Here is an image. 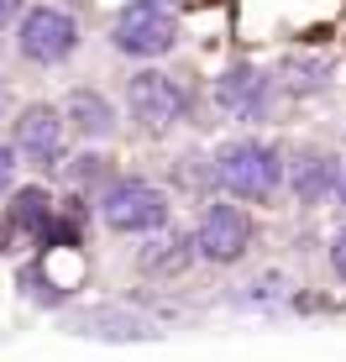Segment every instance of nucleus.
I'll return each mask as SVG.
<instances>
[{
    "instance_id": "obj_1",
    "label": "nucleus",
    "mask_w": 346,
    "mask_h": 362,
    "mask_svg": "<svg viewBox=\"0 0 346 362\" xmlns=\"http://www.w3.org/2000/svg\"><path fill=\"white\" fill-rule=\"evenodd\" d=\"M278 173H283V163L268 142H231L215 158V184L237 199H268L278 189Z\"/></svg>"
},
{
    "instance_id": "obj_2",
    "label": "nucleus",
    "mask_w": 346,
    "mask_h": 362,
    "mask_svg": "<svg viewBox=\"0 0 346 362\" xmlns=\"http://www.w3.org/2000/svg\"><path fill=\"white\" fill-rule=\"evenodd\" d=\"M173 37H179V21H173V11L157 6V0H137V6H126L116 16V27H110V42H116L121 53H131V58L168 53Z\"/></svg>"
},
{
    "instance_id": "obj_3",
    "label": "nucleus",
    "mask_w": 346,
    "mask_h": 362,
    "mask_svg": "<svg viewBox=\"0 0 346 362\" xmlns=\"http://www.w3.org/2000/svg\"><path fill=\"white\" fill-rule=\"evenodd\" d=\"M16 47H21V58H32V64H64L73 47H79V27H73L68 11L37 6V11H27V21H21Z\"/></svg>"
},
{
    "instance_id": "obj_4",
    "label": "nucleus",
    "mask_w": 346,
    "mask_h": 362,
    "mask_svg": "<svg viewBox=\"0 0 346 362\" xmlns=\"http://www.w3.org/2000/svg\"><path fill=\"white\" fill-rule=\"evenodd\" d=\"M100 216H105V226L110 231H126V236H137V231H157L168 221V199L153 189V184H116L105 199H100Z\"/></svg>"
},
{
    "instance_id": "obj_5",
    "label": "nucleus",
    "mask_w": 346,
    "mask_h": 362,
    "mask_svg": "<svg viewBox=\"0 0 346 362\" xmlns=\"http://www.w3.org/2000/svg\"><path fill=\"white\" fill-rule=\"evenodd\" d=\"M126 100H131V116H137L147 132H168L173 121L184 116V90L168 79V74H157V69H147V74H131V84H126Z\"/></svg>"
},
{
    "instance_id": "obj_6",
    "label": "nucleus",
    "mask_w": 346,
    "mask_h": 362,
    "mask_svg": "<svg viewBox=\"0 0 346 362\" xmlns=\"http://www.w3.org/2000/svg\"><path fill=\"white\" fill-rule=\"evenodd\" d=\"M194 247H200V257H210V263H237L246 247H252V221H246V210L210 205L200 231H194Z\"/></svg>"
},
{
    "instance_id": "obj_7",
    "label": "nucleus",
    "mask_w": 346,
    "mask_h": 362,
    "mask_svg": "<svg viewBox=\"0 0 346 362\" xmlns=\"http://www.w3.org/2000/svg\"><path fill=\"white\" fill-rule=\"evenodd\" d=\"M16 147L32 158V163H58L64 158V116H58L53 105H32V110H21V121H16Z\"/></svg>"
},
{
    "instance_id": "obj_8",
    "label": "nucleus",
    "mask_w": 346,
    "mask_h": 362,
    "mask_svg": "<svg viewBox=\"0 0 346 362\" xmlns=\"http://www.w3.org/2000/svg\"><path fill=\"white\" fill-rule=\"evenodd\" d=\"M215 100L231 110V116L252 121V116H263V105H268V79H263L257 69H231L226 79H220Z\"/></svg>"
},
{
    "instance_id": "obj_9",
    "label": "nucleus",
    "mask_w": 346,
    "mask_h": 362,
    "mask_svg": "<svg viewBox=\"0 0 346 362\" xmlns=\"http://www.w3.org/2000/svg\"><path fill=\"white\" fill-rule=\"evenodd\" d=\"M68 116H73V127L84 136H110L116 132V110H110L105 95H95V90H73L68 95Z\"/></svg>"
},
{
    "instance_id": "obj_10",
    "label": "nucleus",
    "mask_w": 346,
    "mask_h": 362,
    "mask_svg": "<svg viewBox=\"0 0 346 362\" xmlns=\"http://www.w3.org/2000/svg\"><path fill=\"white\" fill-rule=\"evenodd\" d=\"M326 189H341L336 163H330V158H304V163L294 168V194L299 199H320Z\"/></svg>"
},
{
    "instance_id": "obj_11",
    "label": "nucleus",
    "mask_w": 346,
    "mask_h": 362,
    "mask_svg": "<svg viewBox=\"0 0 346 362\" xmlns=\"http://www.w3.org/2000/svg\"><path fill=\"white\" fill-rule=\"evenodd\" d=\"M16 221L21 226H42L47 221V194L42 189H21L16 194Z\"/></svg>"
},
{
    "instance_id": "obj_12",
    "label": "nucleus",
    "mask_w": 346,
    "mask_h": 362,
    "mask_svg": "<svg viewBox=\"0 0 346 362\" xmlns=\"http://www.w3.org/2000/svg\"><path fill=\"white\" fill-rule=\"evenodd\" d=\"M11 173H16V153H11V147L0 142V194L11 189Z\"/></svg>"
},
{
    "instance_id": "obj_13",
    "label": "nucleus",
    "mask_w": 346,
    "mask_h": 362,
    "mask_svg": "<svg viewBox=\"0 0 346 362\" xmlns=\"http://www.w3.org/2000/svg\"><path fill=\"white\" fill-rule=\"evenodd\" d=\"M330 263H336V273L346 279V231H336V242H330Z\"/></svg>"
},
{
    "instance_id": "obj_14",
    "label": "nucleus",
    "mask_w": 346,
    "mask_h": 362,
    "mask_svg": "<svg viewBox=\"0 0 346 362\" xmlns=\"http://www.w3.org/2000/svg\"><path fill=\"white\" fill-rule=\"evenodd\" d=\"M16 11V0H0V27H6V16Z\"/></svg>"
},
{
    "instance_id": "obj_15",
    "label": "nucleus",
    "mask_w": 346,
    "mask_h": 362,
    "mask_svg": "<svg viewBox=\"0 0 346 362\" xmlns=\"http://www.w3.org/2000/svg\"><path fill=\"white\" fill-rule=\"evenodd\" d=\"M336 194H341V205H346V179H341V189H336Z\"/></svg>"
}]
</instances>
